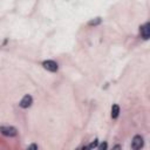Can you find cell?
<instances>
[{"label":"cell","mask_w":150,"mask_h":150,"mask_svg":"<svg viewBox=\"0 0 150 150\" xmlns=\"http://www.w3.org/2000/svg\"><path fill=\"white\" fill-rule=\"evenodd\" d=\"M0 133L5 136H10V137H13V136H16L18 131L14 127H0Z\"/></svg>","instance_id":"cell-1"},{"label":"cell","mask_w":150,"mask_h":150,"mask_svg":"<svg viewBox=\"0 0 150 150\" xmlns=\"http://www.w3.org/2000/svg\"><path fill=\"white\" fill-rule=\"evenodd\" d=\"M42 66H44V68L45 69H47V70H49V72H56L59 69V66H58V63H56L55 61H53V60H47V61H44V63H42Z\"/></svg>","instance_id":"cell-2"},{"label":"cell","mask_w":150,"mask_h":150,"mask_svg":"<svg viewBox=\"0 0 150 150\" xmlns=\"http://www.w3.org/2000/svg\"><path fill=\"white\" fill-rule=\"evenodd\" d=\"M142 147H143V137L140 136V135H136L133 138V142H131V148L135 149V150H138Z\"/></svg>","instance_id":"cell-3"},{"label":"cell","mask_w":150,"mask_h":150,"mask_svg":"<svg viewBox=\"0 0 150 150\" xmlns=\"http://www.w3.org/2000/svg\"><path fill=\"white\" fill-rule=\"evenodd\" d=\"M141 35L144 40H148L150 38V24L147 22L141 27Z\"/></svg>","instance_id":"cell-4"},{"label":"cell","mask_w":150,"mask_h":150,"mask_svg":"<svg viewBox=\"0 0 150 150\" xmlns=\"http://www.w3.org/2000/svg\"><path fill=\"white\" fill-rule=\"evenodd\" d=\"M32 103H33V99H32V96H31V95H25L19 104H20L21 108H28V107L32 106Z\"/></svg>","instance_id":"cell-5"},{"label":"cell","mask_w":150,"mask_h":150,"mask_svg":"<svg viewBox=\"0 0 150 150\" xmlns=\"http://www.w3.org/2000/svg\"><path fill=\"white\" fill-rule=\"evenodd\" d=\"M120 114V107L119 104H112L111 107V117L112 119H117Z\"/></svg>","instance_id":"cell-6"},{"label":"cell","mask_w":150,"mask_h":150,"mask_svg":"<svg viewBox=\"0 0 150 150\" xmlns=\"http://www.w3.org/2000/svg\"><path fill=\"white\" fill-rule=\"evenodd\" d=\"M101 22V19L100 18H97L96 20H91V21H89V25L90 26H93V25H97V24H100Z\"/></svg>","instance_id":"cell-7"},{"label":"cell","mask_w":150,"mask_h":150,"mask_svg":"<svg viewBox=\"0 0 150 150\" xmlns=\"http://www.w3.org/2000/svg\"><path fill=\"white\" fill-rule=\"evenodd\" d=\"M96 147H97V140H95L94 142H91L88 148H89V149H93V148H96Z\"/></svg>","instance_id":"cell-8"},{"label":"cell","mask_w":150,"mask_h":150,"mask_svg":"<svg viewBox=\"0 0 150 150\" xmlns=\"http://www.w3.org/2000/svg\"><path fill=\"white\" fill-rule=\"evenodd\" d=\"M107 147H108V145H107V143H102V144L100 145V149H102V150H103V149H107Z\"/></svg>","instance_id":"cell-9"},{"label":"cell","mask_w":150,"mask_h":150,"mask_svg":"<svg viewBox=\"0 0 150 150\" xmlns=\"http://www.w3.org/2000/svg\"><path fill=\"white\" fill-rule=\"evenodd\" d=\"M29 149H38V145H35V144H32V145H29Z\"/></svg>","instance_id":"cell-10"}]
</instances>
